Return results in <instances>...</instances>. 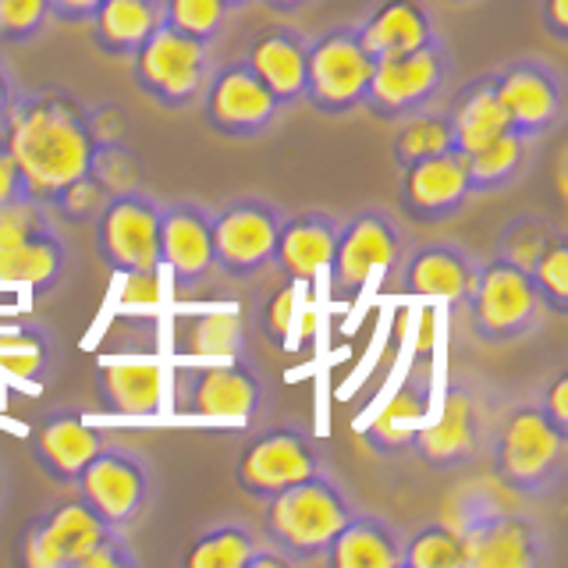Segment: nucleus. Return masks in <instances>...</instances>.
<instances>
[{
  "mask_svg": "<svg viewBox=\"0 0 568 568\" xmlns=\"http://www.w3.org/2000/svg\"><path fill=\"white\" fill-rule=\"evenodd\" d=\"M0 139L18 160L26 195L43 203L85 174L97 150V139L89 132V106L64 89L18 93Z\"/></svg>",
  "mask_w": 568,
  "mask_h": 568,
  "instance_id": "nucleus-1",
  "label": "nucleus"
},
{
  "mask_svg": "<svg viewBox=\"0 0 568 568\" xmlns=\"http://www.w3.org/2000/svg\"><path fill=\"white\" fill-rule=\"evenodd\" d=\"M359 508L337 479L320 469L281 494L260 501L263 544L281 550L288 565H320L334 532Z\"/></svg>",
  "mask_w": 568,
  "mask_h": 568,
  "instance_id": "nucleus-2",
  "label": "nucleus"
},
{
  "mask_svg": "<svg viewBox=\"0 0 568 568\" xmlns=\"http://www.w3.org/2000/svg\"><path fill=\"white\" fill-rule=\"evenodd\" d=\"M490 473L505 490L544 501L565 484L568 434L540 413V405L511 408L490 440Z\"/></svg>",
  "mask_w": 568,
  "mask_h": 568,
  "instance_id": "nucleus-3",
  "label": "nucleus"
},
{
  "mask_svg": "<svg viewBox=\"0 0 568 568\" xmlns=\"http://www.w3.org/2000/svg\"><path fill=\"white\" fill-rule=\"evenodd\" d=\"M129 64L139 93L160 103L164 111L192 106L213 71L210 43L192 40V36L171 29L168 22H160L146 36V43L132 53Z\"/></svg>",
  "mask_w": 568,
  "mask_h": 568,
  "instance_id": "nucleus-4",
  "label": "nucleus"
},
{
  "mask_svg": "<svg viewBox=\"0 0 568 568\" xmlns=\"http://www.w3.org/2000/svg\"><path fill=\"white\" fill-rule=\"evenodd\" d=\"M469 327L487 345H505L515 337L529 334L540 324V295L532 288V277L523 266H515L501 256L476 263L473 281L466 288Z\"/></svg>",
  "mask_w": 568,
  "mask_h": 568,
  "instance_id": "nucleus-5",
  "label": "nucleus"
},
{
  "mask_svg": "<svg viewBox=\"0 0 568 568\" xmlns=\"http://www.w3.org/2000/svg\"><path fill=\"white\" fill-rule=\"evenodd\" d=\"M373 61L363 50L355 26H331L306 43V89L302 103H310L324 118H345L363 111Z\"/></svg>",
  "mask_w": 568,
  "mask_h": 568,
  "instance_id": "nucleus-6",
  "label": "nucleus"
},
{
  "mask_svg": "<svg viewBox=\"0 0 568 568\" xmlns=\"http://www.w3.org/2000/svg\"><path fill=\"white\" fill-rule=\"evenodd\" d=\"M324 469V452L310 430L295 423L266 426L248 437L235 455V487L248 501H266L284 487Z\"/></svg>",
  "mask_w": 568,
  "mask_h": 568,
  "instance_id": "nucleus-7",
  "label": "nucleus"
},
{
  "mask_svg": "<svg viewBox=\"0 0 568 568\" xmlns=\"http://www.w3.org/2000/svg\"><path fill=\"white\" fill-rule=\"evenodd\" d=\"M405 256V235L398 221L381 206H366L352 213L337 227V242L327 263V281L334 298H355L363 295L373 274L395 271Z\"/></svg>",
  "mask_w": 568,
  "mask_h": 568,
  "instance_id": "nucleus-8",
  "label": "nucleus"
},
{
  "mask_svg": "<svg viewBox=\"0 0 568 568\" xmlns=\"http://www.w3.org/2000/svg\"><path fill=\"white\" fill-rule=\"evenodd\" d=\"M281 210L260 195H239L221 210L210 213V245H213V271L224 277L248 281L263 274L274 263Z\"/></svg>",
  "mask_w": 568,
  "mask_h": 568,
  "instance_id": "nucleus-9",
  "label": "nucleus"
},
{
  "mask_svg": "<svg viewBox=\"0 0 568 568\" xmlns=\"http://www.w3.org/2000/svg\"><path fill=\"white\" fill-rule=\"evenodd\" d=\"M75 494L100 515L103 526L129 529L153 501V469L139 452L103 444L79 473Z\"/></svg>",
  "mask_w": 568,
  "mask_h": 568,
  "instance_id": "nucleus-10",
  "label": "nucleus"
},
{
  "mask_svg": "<svg viewBox=\"0 0 568 568\" xmlns=\"http://www.w3.org/2000/svg\"><path fill=\"white\" fill-rule=\"evenodd\" d=\"M448 75L452 58L444 40H434L413 53H402V58H384L373 64L363 111H369L377 121L395 124L398 118L430 106L440 97Z\"/></svg>",
  "mask_w": 568,
  "mask_h": 568,
  "instance_id": "nucleus-11",
  "label": "nucleus"
},
{
  "mask_svg": "<svg viewBox=\"0 0 568 568\" xmlns=\"http://www.w3.org/2000/svg\"><path fill=\"white\" fill-rule=\"evenodd\" d=\"M266 384L253 363L242 359H213L192 363L178 377V413L192 419H221L245 423L263 413Z\"/></svg>",
  "mask_w": 568,
  "mask_h": 568,
  "instance_id": "nucleus-12",
  "label": "nucleus"
},
{
  "mask_svg": "<svg viewBox=\"0 0 568 568\" xmlns=\"http://www.w3.org/2000/svg\"><path fill=\"white\" fill-rule=\"evenodd\" d=\"M97 256L111 274L164 271L160 266V203L142 189L111 195L93 221Z\"/></svg>",
  "mask_w": 568,
  "mask_h": 568,
  "instance_id": "nucleus-13",
  "label": "nucleus"
},
{
  "mask_svg": "<svg viewBox=\"0 0 568 568\" xmlns=\"http://www.w3.org/2000/svg\"><path fill=\"white\" fill-rule=\"evenodd\" d=\"M484 423H487V408L479 402V390L473 384L455 381L444 390L437 413L430 408V416L419 426L408 452L426 469H440V473L466 469L484 452Z\"/></svg>",
  "mask_w": 568,
  "mask_h": 568,
  "instance_id": "nucleus-14",
  "label": "nucleus"
},
{
  "mask_svg": "<svg viewBox=\"0 0 568 568\" xmlns=\"http://www.w3.org/2000/svg\"><path fill=\"white\" fill-rule=\"evenodd\" d=\"M195 103H200L206 129L224 139H256L284 111L277 97L260 82V75L242 58L213 68Z\"/></svg>",
  "mask_w": 568,
  "mask_h": 568,
  "instance_id": "nucleus-15",
  "label": "nucleus"
},
{
  "mask_svg": "<svg viewBox=\"0 0 568 568\" xmlns=\"http://www.w3.org/2000/svg\"><path fill=\"white\" fill-rule=\"evenodd\" d=\"M490 75L515 132H523L526 139H544L565 121V79L550 61L511 58Z\"/></svg>",
  "mask_w": 568,
  "mask_h": 568,
  "instance_id": "nucleus-16",
  "label": "nucleus"
},
{
  "mask_svg": "<svg viewBox=\"0 0 568 568\" xmlns=\"http://www.w3.org/2000/svg\"><path fill=\"white\" fill-rule=\"evenodd\" d=\"M466 153L448 150L398 168V210L416 224H440L469 203Z\"/></svg>",
  "mask_w": 568,
  "mask_h": 568,
  "instance_id": "nucleus-17",
  "label": "nucleus"
},
{
  "mask_svg": "<svg viewBox=\"0 0 568 568\" xmlns=\"http://www.w3.org/2000/svg\"><path fill=\"white\" fill-rule=\"evenodd\" d=\"M103 448L97 426H89L82 408H47L29 426V455L58 487H75L85 462Z\"/></svg>",
  "mask_w": 568,
  "mask_h": 568,
  "instance_id": "nucleus-18",
  "label": "nucleus"
},
{
  "mask_svg": "<svg viewBox=\"0 0 568 568\" xmlns=\"http://www.w3.org/2000/svg\"><path fill=\"white\" fill-rule=\"evenodd\" d=\"M466 568H537L547 561V540L526 515L497 511L462 526Z\"/></svg>",
  "mask_w": 568,
  "mask_h": 568,
  "instance_id": "nucleus-19",
  "label": "nucleus"
},
{
  "mask_svg": "<svg viewBox=\"0 0 568 568\" xmlns=\"http://www.w3.org/2000/svg\"><path fill=\"white\" fill-rule=\"evenodd\" d=\"M160 266H168L182 288L200 284L213 271L206 206L192 200L160 203Z\"/></svg>",
  "mask_w": 568,
  "mask_h": 568,
  "instance_id": "nucleus-20",
  "label": "nucleus"
},
{
  "mask_svg": "<svg viewBox=\"0 0 568 568\" xmlns=\"http://www.w3.org/2000/svg\"><path fill=\"white\" fill-rule=\"evenodd\" d=\"M337 227H342V221L331 210H302L292 217H281L271 266H277L281 277L288 281L313 284L320 274H327Z\"/></svg>",
  "mask_w": 568,
  "mask_h": 568,
  "instance_id": "nucleus-21",
  "label": "nucleus"
},
{
  "mask_svg": "<svg viewBox=\"0 0 568 568\" xmlns=\"http://www.w3.org/2000/svg\"><path fill=\"white\" fill-rule=\"evenodd\" d=\"M97 398L111 416L150 419L164 402V369L142 355H114L97 366Z\"/></svg>",
  "mask_w": 568,
  "mask_h": 568,
  "instance_id": "nucleus-22",
  "label": "nucleus"
},
{
  "mask_svg": "<svg viewBox=\"0 0 568 568\" xmlns=\"http://www.w3.org/2000/svg\"><path fill=\"white\" fill-rule=\"evenodd\" d=\"M398 271V292L413 295V298H448V302H462L466 298V288L473 281L476 263L462 245L452 242H426L419 248H413Z\"/></svg>",
  "mask_w": 568,
  "mask_h": 568,
  "instance_id": "nucleus-23",
  "label": "nucleus"
},
{
  "mask_svg": "<svg viewBox=\"0 0 568 568\" xmlns=\"http://www.w3.org/2000/svg\"><path fill=\"white\" fill-rule=\"evenodd\" d=\"M306 43L292 26H266L248 40L242 61L260 75V82L271 89L281 106L302 103V89H306Z\"/></svg>",
  "mask_w": 568,
  "mask_h": 568,
  "instance_id": "nucleus-24",
  "label": "nucleus"
},
{
  "mask_svg": "<svg viewBox=\"0 0 568 568\" xmlns=\"http://www.w3.org/2000/svg\"><path fill=\"white\" fill-rule=\"evenodd\" d=\"M355 36L373 61L402 58V53L440 40L434 14L423 0H381L363 22H355Z\"/></svg>",
  "mask_w": 568,
  "mask_h": 568,
  "instance_id": "nucleus-25",
  "label": "nucleus"
},
{
  "mask_svg": "<svg viewBox=\"0 0 568 568\" xmlns=\"http://www.w3.org/2000/svg\"><path fill=\"white\" fill-rule=\"evenodd\" d=\"M320 565L327 568H402V532L384 515L355 508L334 532Z\"/></svg>",
  "mask_w": 568,
  "mask_h": 568,
  "instance_id": "nucleus-26",
  "label": "nucleus"
},
{
  "mask_svg": "<svg viewBox=\"0 0 568 568\" xmlns=\"http://www.w3.org/2000/svg\"><path fill=\"white\" fill-rule=\"evenodd\" d=\"M430 381H423L419 373L405 377L398 390L384 402V408L369 419L363 430V444L373 448L381 458H395L398 452H408V444L419 434V426L430 416Z\"/></svg>",
  "mask_w": 568,
  "mask_h": 568,
  "instance_id": "nucleus-27",
  "label": "nucleus"
},
{
  "mask_svg": "<svg viewBox=\"0 0 568 568\" xmlns=\"http://www.w3.org/2000/svg\"><path fill=\"white\" fill-rule=\"evenodd\" d=\"M448 124H452V139L458 153H473L479 146H487L490 139H497L501 132L511 129L508 111L501 97L494 89V75H476L466 85H458V93L452 100L448 111Z\"/></svg>",
  "mask_w": 568,
  "mask_h": 568,
  "instance_id": "nucleus-28",
  "label": "nucleus"
},
{
  "mask_svg": "<svg viewBox=\"0 0 568 568\" xmlns=\"http://www.w3.org/2000/svg\"><path fill=\"white\" fill-rule=\"evenodd\" d=\"M160 22H164V0H103L85 29L100 53L129 61Z\"/></svg>",
  "mask_w": 568,
  "mask_h": 568,
  "instance_id": "nucleus-29",
  "label": "nucleus"
},
{
  "mask_svg": "<svg viewBox=\"0 0 568 568\" xmlns=\"http://www.w3.org/2000/svg\"><path fill=\"white\" fill-rule=\"evenodd\" d=\"M68 271V245L61 231H43L26 242L0 245V284H14V288L29 292H50Z\"/></svg>",
  "mask_w": 568,
  "mask_h": 568,
  "instance_id": "nucleus-30",
  "label": "nucleus"
},
{
  "mask_svg": "<svg viewBox=\"0 0 568 568\" xmlns=\"http://www.w3.org/2000/svg\"><path fill=\"white\" fill-rule=\"evenodd\" d=\"M174 352L192 363L242 359L245 355V320L235 310L189 313L174 327Z\"/></svg>",
  "mask_w": 568,
  "mask_h": 568,
  "instance_id": "nucleus-31",
  "label": "nucleus"
},
{
  "mask_svg": "<svg viewBox=\"0 0 568 568\" xmlns=\"http://www.w3.org/2000/svg\"><path fill=\"white\" fill-rule=\"evenodd\" d=\"M529 146H532V139L508 129L497 139H490L487 146L466 153V171H469L473 195L501 192V189L519 182L526 164H529Z\"/></svg>",
  "mask_w": 568,
  "mask_h": 568,
  "instance_id": "nucleus-32",
  "label": "nucleus"
},
{
  "mask_svg": "<svg viewBox=\"0 0 568 568\" xmlns=\"http://www.w3.org/2000/svg\"><path fill=\"white\" fill-rule=\"evenodd\" d=\"M53 366L50 334L32 320H14L0 327V373L22 384H40Z\"/></svg>",
  "mask_w": 568,
  "mask_h": 568,
  "instance_id": "nucleus-33",
  "label": "nucleus"
},
{
  "mask_svg": "<svg viewBox=\"0 0 568 568\" xmlns=\"http://www.w3.org/2000/svg\"><path fill=\"white\" fill-rule=\"evenodd\" d=\"M40 523H43L47 537H50L53 550H58V558H61L64 568H75L79 558L85 555L89 547H93V540L106 529L100 523V515L89 508L79 494L68 497V501H58L53 508H47L40 515Z\"/></svg>",
  "mask_w": 568,
  "mask_h": 568,
  "instance_id": "nucleus-34",
  "label": "nucleus"
},
{
  "mask_svg": "<svg viewBox=\"0 0 568 568\" xmlns=\"http://www.w3.org/2000/svg\"><path fill=\"white\" fill-rule=\"evenodd\" d=\"M256 532L242 523H221L203 532H195L189 547L182 550L185 568H245L248 558L256 555Z\"/></svg>",
  "mask_w": 568,
  "mask_h": 568,
  "instance_id": "nucleus-35",
  "label": "nucleus"
},
{
  "mask_svg": "<svg viewBox=\"0 0 568 568\" xmlns=\"http://www.w3.org/2000/svg\"><path fill=\"white\" fill-rule=\"evenodd\" d=\"M448 150H455V139H452V124L444 111L423 106V111L395 121V135H390V160H395V168L416 164V160L448 153Z\"/></svg>",
  "mask_w": 568,
  "mask_h": 568,
  "instance_id": "nucleus-36",
  "label": "nucleus"
},
{
  "mask_svg": "<svg viewBox=\"0 0 568 568\" xmlns=\"http://www.w3.org/2000/svg\"><path fill=\"white\" fill-rule=\"evenodd\" d=\"M402 568H466V540L448 523L419 526L413 537H402Z\"/></svg>",
  "mask_w": 568,
  "mask_h": 568,
  "instance_id": "nucleus-37",
  "label": "nucleus"
},
{
  "mask_svg": "<svg viewBox=\"0 0 568 568\" xmlns=\"http://www.w3.org/2000/svg\"><path fill=\"white\" fill-rule=\"evenodd\" d=\"M561 224L547 221L544 213H523V217H511L501 235H497V245H494V256H501L515 266H523L529 271L532 263L540 260L544 248L555 242V235H561Z\"/></svg>",
  "mask_w": 568,
  "mask_h": 568,
  "instance_id": "nucleus-38",
  "label": "nucleus"
},
{
  "mask_svg": "<svg viewBox=\"0 0 568 568\" xmlns=\"http://www.w3.org/2000/svg\"><path fill=\"white\" fill-rule=\"evenodd\" d=\"M89 174L103 185L106 195H124L142 189L146 168H142V160L135 156L129 142H97L93 160H89Z\"/></svg>",
  "mask_w": 568,
  "mask_h": 568,
  "instance_id": "nucleus-39",
  "label": "nucleus"
},
{
  "mask_svg": "<svg viewBox=\"0 0 568 568\" xmlns=\"http://www.w3.org/2000/svg\"><path fill=\"white\" fill-rule=\"evenodd\" d=\"M532 288L540 295V306L550 316H565L568 313V235H555L540 260L529 266Z\"/></svg>",
  "mask_w": 568,
  "mask_h": 568,
  "instance_id": "nucleus-40",
  "label": "nucleus"
},
{
  "mask_svg": "<svg viewBox=\"0 0 568 568\" xmlns=\"http://www.w3.org/2000/svg\"><path fill=\"white\" fill-rule=\"evenodd\" d=\"M231 8L224 0H164V22L178 32L203 40L213 47V40L224 32Z\"/></svg>",
  "mask_w": 568,
  "mask_h": 568,
  "instance_id": "nucleus-41",
  "label": "nucleus"
},
{
  "mask_svg": "<svg viewBox=\"0 0 568 568\" xmlns=\"http://www.w3.org/2000/svg\"><path fill=\"white\" fill-rule=\"evenodd\" d=\"M106 200H111V195H106L97 178L85 171L75 182H68L47 206L53 217H58V224H93Z\"/></svg>",
  "mask_w": 568,
  "mask_h": 568,
  "instance_id": "nucleus-42",
  "label": "nucleus"
},
{
  "mask_svg": "<svg viewBox=\"0 0 568 568\" xmlns=\"http://www.w3.org/2000/svg\"><path fill=\"white\" fill-rule=\"evenodd\" d=\"M53 227H58V217H53L43 200L14 195V200L0 203V245L26 242V239L43 235V231H53Z\"/></svg>",
  "mask_w": 568,
  "mask_h": 568,
  "instance_id": "nucleus-43",
  "label": "nucleus"
},
{
  "mask_svg": "<svg viewBox=\"0 0 568 568\" xmlns=\"http://www.w3.org/2000/svg\"><path fill=\"white\" fill-rule=\"evenodd\" d=\"M302 288H306V284L284 277L281 288H274L271 295H266L263 310H260V334L271 345H277V348L292 345V337H295V320H298V295H302Z\"/></svg>",
  "mask_w": 568,
  "mask_h": 568,
  "instance_id": "nucleus-44",
  "label": "nucleus"
},
{
  "mask_svg": "<svg viewBox=\"0 0 568 568\" xmlns=\"http://www.w3.org/2000/svg\"><path fill=\"white\" fill-rule=\"evenodd\" d=\"M50 22V0H0V43H32Z\"/></svg>",
  "mask_w": 568,
  "mask_h": 568,
  "instance_id": "nucleus-45",
  "label": "nucleus"
},
{
  "mask_svg": "<svg viewBox=\"0 0 568 568\" xmlns=\"http://www.w3.org/2000/svg\"><path fill=\"white\" fill-rule=\"evenodd\" d=\"M135 565H139V555L129 540V529L106 526L93 540V547L79 558L75 568H135Z\"/></svg>",
  "mask_w": 568,
  "mask_h": 568,
  "instance_id": "nucleus-46",
  "label": "nucleus"
},
{
  "mask_svg": "<svg viewBox=\"0 0 568 568\" xmlns=\"http://www.w3.org/2000/svg\"><path fill=\"white\" fill-rule=\"evenodd\" d=\"M14 561L22 568H64L58 550H53L47 529L40 519H32L22 526V532H18V544H14Z\"/></svg>",
  "mask_w": 568,
  "mask_h": 568,
  "instance_id": "nucleus-47",
  "label": "nucleus"
},
{
  "mask_svg": "<svg viewBox=\"0 0 568 568\" xmlns=\"http://www.w3.org/2000/svg\"><path fill=\"white\" fill-rule=\"evenodd\" d=\"M89 132H93L97 142H124V135H129V118H124L118 103L89 106Z\"/></svg>",
  "mask_w": 568,
  "mask_h": 568,
  "instance_id": "nucleus-48",
  "label": "nucleus"
},
{
  "mask_svg": "<svg viewBox=\"0 0 568 568\" xmlns=\"http://www.w3.org/2000/svg\"><path fill=\"white\" fill-rule=\"evenodd\" d=\"M540 413L558 426V430L568 434V373L558 369L555 381L547 384V390L540 395Z\"/></svg>",
  "mask_w": 568,
  "mask_h": 568,
  "instance_id": "nucleus-49",
  "label": "nucleus"
},
{
  "mask_svg": "<svg viewBox=\"0 0 568 568\" xmlns=\"http://www.w3.org/2000/svg\"><path fill=\"white\" fill-rule=\"evenodd\" d=\"M156 274H160V271L121 274V277H124V292H121V302H124V306H142V302H156V298H160Z\"/></svg>",
  "mask_w": 568,
  "mask_h": 568,
  "instance_id": "nucleus-50",
  "label": "nucleus"
},
{
  "mask_svg": "<svg viewBox=\"0 0 568 568\" xmlns=\"http://www.w3.org/2000/svg\"><path fill=\"white\" fill-rule=\"evenodd\" d=\"M103 0H50V18L58 26H85Z\"/></svg>",
  "mask_w": 568,
  "mask_h": 568,
  "instance_id": "nucleus-51",
  "label": "nucleus"
},
{
  "mask_svg": "<svg viewBox=\"0 0 568 568\" xmlns=\"http://www.w3.org/2000/svg\"><path fill=\"white\" fill-rule=\"evenodd\" d=\"M14 195H26L22 171H18V160H14V153L8 150V142L0 139V203L14 200Z\"/></svg>",
  "mask_w": 568,
  "mask_h": 568,
  "instance_id": "nucleus-52",
  "label": "nucleus"
},
{
  "mask_svg": "<svg viewBox=\"0 0 568 568\" xmlns=\"http://www.w3.org/2000/svg\"><path fill=\"white\" fill-rule=\"evenodd\" d=\"M540 26L555 43H568V0H540Z\"/></svg>",
  "mask_w": 568,
  "mask_h": 568,
  "instance_id": "nucleus-53",
  "label": "nucleus"
},
{
  "mask_svg": "<svg viewBox=\"0 0 568 568\" xmlns=\"http://www.w3.org/2000/svg\"><path fill=\"white\" fill-rule=\"evenodd\" d=\"M18 97V85H14V75H11V68L0 61V129H4V118L11 111V103Z\"/></svg>",
  "mask_w": 568,
  "mask_h": 568,
  "instance_id": "nucleus-54",
  "label": "nucleus"
},
{
  "mask_svg": "<svg viewBox=\"0 0 568 568\" xmlns=\"http://www.w3.org/2000/svg\"><path fill=\"white\" fill-rule=\"evenodd\" d=\"M260 4H266V8L277 11V14H295V11L306 8L310 0H260Z\"/></svg>",
  "mask_w": 568,
  "mask_h": 568,
  "instance_id": "nucleus-55",
  "label": "nucleus"
},
{
  "mask_svg": "<svg viewBox=\"0 0 568 568\" xmlns=\"http://www.w3.org/2000/svg\"><path fill=\"white\" fill-rule=\"evenodd\" d=\"M224 4H227L231 11H239V8H248V4H256V0H224Z\"/></svg>",
  "mask_w": 568,
  "mask_h": 568,
  "instance_id": "nucleus-56",
  "label": "nucleus"
},
{
  "mask_svg": "<svg viewBox=\"0 0 568 568\" xmlns=\"http://www.w3.org/2000/svg\"><path fill=\"white\" fill-rule=\"evenodd\" d=\"M4 487H8V484H4V473H0V501H4Z\"/></svg>",
  "mask_w": 568,
  "mask_h": 568,
  "instance_id": "nucleus-57",
  "label": "nucleus"
},
{
  "mask_svg": "<svg viewBox=\"0 0 568 568\" xmlns=\"http://www.w3.org/2000/svg\"><path fill=\"white\" fill-rule=\"evenodd\" d=\"M455 4H469V0H455Z\"/></svg>",
  "mask_w": 568,
  "mask_h": 568,
  "instance_id": "nucleus-58",
  "label": "nucleus"
}]
</instances>
